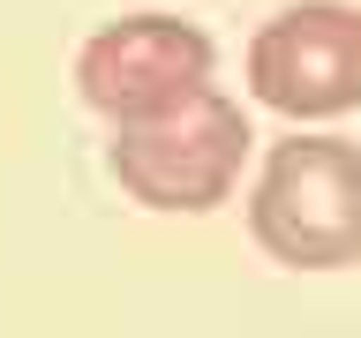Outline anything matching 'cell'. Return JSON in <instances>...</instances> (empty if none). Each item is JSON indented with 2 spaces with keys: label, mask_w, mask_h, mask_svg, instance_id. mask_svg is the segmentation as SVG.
<instances>
[{
  "label": "cell",
  "mask_w": 361,
  "mask_h": 338,
  "mask_svg": "<svg viewBox=\"0 0 361 338\" xmlns=\"http://www.w3.org/2000/svg\"><path fill=\"white\" fill-rule=\"evenodd\" d=\"M248 233L286 270H346L361 263V151L346 135H286L271 143Z\"/></svg>",
  "instance_id": "1"
},
{
  "label": "cell",
  "mask_w": 361,
  "mask_h": 338,
  "mask_svg": "<svg viewBox=\"0 0 361 338\" xmlns=\"http://www.w3.org/2000/svg\"><path fill=\"white\" fill-rule=\"evenodd\" d=\"M248 143H256L248 135V113L211 83L188 106L158 113V120L113 128L106 165L143 211H219L233 196V180H241Z\"/></svg>",
  "instance_id": "2"
},
{
  "label": "cell",
  "mask_w": 361,
  "mask_h": 338,
  "mask_svg": "<svg viewBox=\"0 0 361 338\" xmlns=\"http://www.w3.org/2000/svg\"><path fill=\"white\" fill-rule=\"evenodd\" d=\"M211 38L180 15H121L106 30H90L75 53V90L90 113H106L113 128L158 120V113L188 106L196 90H211Z\"/></svg>",
  "instance_id": "3"
},
{
  "label": "cell",
  "mask_w": 361,
  "mask_h": 338,
  "mask_svg": "<svg viewBox=\"0 0 361 338\" xmlns=\"http://www.w3.org/2000/svg\"><path fill=\"white\" fill-rule=\"evenodd\" d=\"M248 90L286 120H338L361 106V8L293 0L248 38Z\"/></svg>",
  "instance_id": "4"
}]
</instances>
